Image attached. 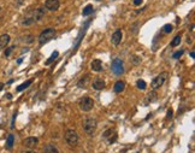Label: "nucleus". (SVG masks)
I'll use <instances>...</instances> for the list:
<instances>
[{
  "label": "nucleus",
  "mask_w": 195,
  "mask_h": 153,
  "mask_svg": "<svg viewBox=\"0 0 195 153\" xmlns=\"http://www.w3.org/2000/svg\"><path fill=\"white\" fill-rule=\"evenodd\" d=\"M134 4H135L136 6H139V5L142 4V0H134Z\"/></svg>",
  "instance_id": "c756f323"
},
{
  "label": "nucleus",
  "mask_w": 195,
  "mask_h": 153,
  "mask_svg": "<svg viewBox=\"0 0 195 153\" xmlns=\"http://www.w3.org/2000/svg\"><path fill=\"white\" fill-rule=\"evenodd\" d=\"M33 83V80H28L27 82H24V83H22V84H19L18 87H17V91L18 92H22V91H24L25 88H28L30 84Z\"/></svg>",
  "instance_id": "a211bd4d"
},
{
  "label": "nucleus",
  "mask_w": 195,
  "mask_h": 153,
  "mask_svg": "<svg viewBox=\"0 0 195 153\" xmlns=\"http://www.w3.org/2000/svg\"><path fill=\"white\" fill-rule=\"evenodd\" d=\"M14 48L15 47H9V48H6V51H5V57H9L10 54H11V52H12V51H14Z\"/></svg>",
  "instance_id": "cd10ccee"
},
{
  "label": "nucleus",
  "mask_w": 195,
  "mask_h": 153,
  "mask_svg": "<svg viewBox=\"0 0 195 153\" xmlns=\"http://www.w3.org/2000/svg\"><path fill=\"white\" fill-rule=\"evenodd\" d=\"M6 97H7V99H11V98H12V95H11V94H7Z\"/></svg>",
  "instance_id": "f704fd0d"
},
{
  "label": "nucleus",
  "mask_w": 195,
  "mask_h": 153,
  "mask_svg": "<svg viewBox=\"0 0 195 153\" xmlns=\"http://www.w3.org/2000/svg\"><path fill=\"white\" fill-rule=\"evenodd\" d=\"M161 30H163L164 34H170L172 31V25L171 24H165Z\"/></svg>",
  "instance_id": "412c9836"
},
{
  "label": "nucleus",
  "mask_w": 195,
  "mask_h": 153,
  "mask_svg": "<svg viewBox=\"0 0 195 153\" xmlns=\"http://www.w3.org/2000/svg\"><path fill=\"white\" fill-rule=\"evenodd\" d=\"M10 42V35L7 34H3L0 35V49H4Z\"/></svg>",
  "instance_id": "4468645a"
},
{
  "label": "nucleus",
  "mask_w": 195,
  "mask_h": 153,
  "mask_svg": "<svg viewBox=\"0 0 195 153\" xmlns=\"http://www.w3.org/2000/svg\"><path fill=\"white\" fill-rule=\"evenodd\" d=\"M182 54H183V49H181V51H178V52H176V53H174V56H172V58L174 59H177V58H179Z\"/></svg>",
  "instance_id": "bb28decb"
},
{
  "label": "nucleus",
  "mask_w": 195,
  "mask_h": 153,
  "mask_svg": "<svg viewBox=\"0 0 195 153\" xmlns=\"http://www.w3.org/2000/svg\"><path fill=\"white\" fill-rule=\"evenodd\" d=\"M39 144V140L36 137H27L24 140V146L25 147H28V148H34L36 147V145Z\"/></svg>",
  "instance_id": "f8f14e48"
},
{
  "label": "nucleus",
  "mask_w": 195,
  "mask_h": 153,
  "mask_svg": "<svg viewBox=\"0 0 195 153\" xmlns=\"http://www.w3.org/2000/svg\"><path fill=\"white\" fill-rule=\"evenodd\" d=\"M90 14H93V5H87L82 11V15L83 16H89Z\"/></svg>",
  "instance_id": "6ab92c4d"
},
{
  "label": "nucleus",
  "mask_w": 195,
  "mask_h": 153,
  "mask_svg": "<svg viewBox=\"0 0 195 153\" xmlns=\"http://www.w3.org/2000/svg\"><path fill=\"white\" fill-rule=\"evenodd\" d=\"M90 68H92V70L95 71V72L101 71L102 70V63H101V60L100 59H94L92 61V64H90Z\"/></svg>",
  "instance_id": "ddd939ff"
},
{
  "label": "nucleus",
  "mask_w": 195,
  "mask_h": 153,
  "mask_svg": "<svg viewBox=\"0 0 195 153\" xmlns=\"http://www.w3.org/2000/svg\"><path fill=\"white\" fill-rule=\"evenodd\" d=\"M3 88H4V83H1V82H0V91H1Z\"/></svg>",
  "instance_id": "2f4dec72"
},
{
  "label": "nucleus",
  "mask_w": 195,
  "mask_h": 153,
  "mask_svg": "<svg viewBox=\"0 0 195 153\" xmlns=\"http://www.w3.org/2000/svg\"><path fill=\"white\" fill-rule=\"evenodd\" d=\"M190 57L194 58V57H195V53H194V52H190Z\"/></svg>",
  "instance_id": "473e14b6"
},
{
  "label": "nucleus",
  "mask_w": 195,
  "mask_h": 153,
  "mask_svg": "<svg viewBox=\"0 0 195 153\" xmlns=\"http://www.w3.org/2000/svg\"><path fill=\"white\" fill-rule=\"evenodd\" d=\"M92 86H93V88H94V89H96V91H102V89L105 88L106 83H105V81H104L102 79H100V77H96V79L93 81Z\"/></svg>",
  "instance_id": "9b49d317"
},
{
  "label": "nucleus",
  "mask_w": 195,
  "mask_h": 153,
  "mask_svg": "<svg viewBox=\"0 0 195 153\" xmlns=\"http://www.w3.org/2000/svg\"><path fill=\"white\" fill-rule=\"evenodd\" d=\"M0 12H1V9H0Z\"/></svg>",
  "instance_id": "e433bc0d"
},
{
  "label": "nucleus",
  "mask_w": 195,
  "mask_h": 153,
  "mask_svg": "<svg viewBox=\"0 0 195 153\" xmlns=\"http://www.w3.org/2000/svg\"><path fill=\"white\" fill-rule=\"evenodd\" d=\"M134 63H135V64H139V63L141 61V59L139 58V57H134V60H133Z\"/></svg>",
  "instance_id": "c85d7f7f"
},
{
  "label": "nucleus",
  "mask_w": 195,
  "mask_h": 153,
  "mask_svg": "<svg viewBox=\"0 0 195 153\" xmlns=\"http://www.w3.org/2000/svg\"><path fill=\"white\" fill-rule=\"evenodd\" d=\"M136 86H137L139 89H141V91H145L146 87H147V84H146V82H145L144 80H139V81L136 82Z\"/></svg>",
  "instance_id": "aec40b11"
},
{
  "label": "nucleus",
  "mask_w": 195,
  "mask_h": 153,
  "mask_svg": "<svg viewBox=\"0 0 195 153\" xmlns=\"http://www.w3.org/2000/svg\"><path fill=\"white\" fill-rule=\"evenodd\" d=\"M112 71L117 76H119V75H122L124 72V65H123L122 59H118V58L113 59V61H112Z\"/></svg>",
  "instance_id": "423d86ee"
},
{
  "label": "nucleus",
  "mask_w": 195,
  "mask_h": 153,
  "mask_svg": "<svg viewBox=\"0 0 195 153\" xmlns=\"http://www.w3.org/2000/svg\"><path fill=\"white\" fill-rule=\"evenodd\" d=\"M82 127H83V130H84L88 135H92V134L96 130L98 122H96V119H94V118H87V119L83 121Z\"/></svg>",
  "instance_id": "f257e3e1"
},
{
  "label": "nucleus",
  "mask_w": 195,
  "mask_h": 153,
  "mask_svg": "<svg viewBox=\"0 0 195 153\" xmlns=\"http://www.w3.org/2000/svg\"><path fill=\"white\" fill-rule=\"evenodd\" d=\"M25 153H36V152H33V151H28V152H25Z\"/></svg>",
  "instance_id": "c9c22d12"
},
{
  "label": "nucleus",
  "mask_w": 195,
  "mask_h": 153,
  "mask_svg": "<svg viewBox=\"0 0 195 153\" xmlns=\"http://www.w3.org/2000/svg\"><path fill=\"white\" fill-rule=\"evenodd\" d=\"M58 54H59V53H58V52H57V51H56V52H53V53H52V56H51V57H49V59H48V60H47V61H46V65H48V64H51V63H52V61H53V60H54V59H56V58H57V57H58Z\"/></svg>",
  "instance_id": "b1692460"
},
{
  "label": "nucleus",
  "mask_w": 195,
  "mask_h": 153,
  "mask_svg": "<svg viewBox=\"0 0 195 153\" xmlns=\"http://www.w3.org/2000/svg\"><path fill=\"white\" fill-rule=\"evenodd\" d=\"M171 116H172V110H169V111H167V117L171 118Z\"/></svg>",
  "instance_id": "7c9ffc66"
},
{
  "label": "nucleus",
  "mask_w": 195,
  "mask_h": 153,
  "mask_svg": "<svg viewBox=\"0 0 195 153\" xmlns=\"http://www.w3.org/2000/svg\"><path fill=\"white\" fill-rule=\"evenodd\" d=\"M44 153H59V151L54 145H46L44 147Z\"/></svg>",
  "instance_id": "dca6fc26"
},
{
  "label": "nucleus",
  "mask_w": 195,
  "mask_h": 153,
  "mask_svg": "<svg viewBox=\"0 0 195 153\" xmlns=\"http://www.w3.org/2000/svg\"><path fill=\"white\" fill-rule=\"evenodd\" d=\"M80 109L84 112H88L90 111L93 107H94V101L92 98H89V97H83L81 100H80Z\"/></svg>",
  "instance_id": "7ed1b4c3"
},
{
  "label": "nucleus",
  "mask_w": 195,
  "mask_h": 153,
  "mask_svg": "<svg viewBox=\"0 0 195 153\" xmlns=\"http://www.w3.org/2000/svg\"><path fill=\"white\" fill-rule=\"evenodd\" d=\"M14 142H15V136L12 135V134H10V135L7 136V140H6V148H7V149H11L12 146H14Z\"/></svg>",
  "instance_id": "f3484780"
},
{
  "label": "nucleus",
  "mask_w": 195,
  "mask_h": 153,
  "mask_svg": "<svg viewBox=\"0 0 195 153\" xmlns=\"http://www.w3.org/2000/svg\"><path fill=\"white\" fill-rule=\"evenodd\" d=\"M65 140H66V142L70 146H75L79 142V134H77L76 130H74V129H69L65 133Z\"/></svg>",
  "instance_id": "20e7f679"
},
{
  "label": "nucleus",
  "mask_w": 195,
  "mask_h": 153,
  "mask_svg": "<svg viewBox=\"0 0 195 153\" xmlns=\"http://www.w3.org/2000/svg\"><path fill=\"white\" fill-rule=\"evenodd\" d=\"M179 44H181V36L177 35V36L174 37V40L171 41V46H172V47H176V46H178Z\"/></svg>",
  "instance_id": "4be33fe9"
},
{
  "label": "nucleus",
  "mask_w": 195,
  "mask_h": 153,
  "mask_svg": "<svg viewBox=\"0 0 195 153\" xmlns=\"http://www.w3.org/2000/svg\"><path fill=\"white\" fill-rule=\"evenodd\" d=\"M122 37H123V34H122V30H116L113 34H112V37H111V41L114 46H118L122 41Z\"/></svg>",
  "instance_id": "1a4fd4ad"
},
{
  "label": "nucleus",
  "mask_w": 195,
  "mask_h": 153,
  "mask_svg": "<svg viewBox=\"0 0 195 153\" xmlns=\"http://www.w3.org/2000/svg\"><path fill=\"white\" fill-rule=\"evenodd\" d=\"M60 6L59 0H46L45 3V7L49 11H57Z\"/></svg>",
  "instance_id": "6e6552de"
},
{
  "label": "nucleus",
  "mask_w": 195,
  "mask_h": 153,
  "mask_svg": "<svg viewBox=\"0 0 195 153\" xmlns=\"http://www.w3.org/2000/svg\"><path fill=\"white\" fill-rule=\"evenodd\" d=\"M17 63H18V64H21V63H22V58H19V59L17 60Z\"/></svg>",
  "instance_id": "72a5a7b5"
},
{
  "label": "nucleus",
  "mask_w": 195,
  "mask_h": 153,
  "mask_svg": "<svg viewBox=\"0 0 195 153\" xmlns=\"http://www.w3.org/2000/svg\"><path fill=\"white\" fill-rule=\"evenodd\" d=\"M87 81H88V79H87V77H84V80L82 79V80L79 82V86H80V87H83V88H86V86H87Z\"/></svg>",
  "instance_id": "a878e982"
},
{
  "label": "nucleus",
  "mask_w": 195,
  "mask_h": 153,
  "mask_svg": "<svg viewBox=\"0 0 195 153\" xmlns=\"http://www.w3.org/2000/svg\"><path fill=\"white\" fill-rule=\"evenodd\" d=\"M24 42H27V44H31L33 41H34V36L33 35H27L24 37V40H23Z\"/></svg>",
  "instance_id": "393cba45"
},
{
  "label": "nucleus",
  "mask_w": 195,
  "mask_h": 153,
  "mask_svg": "<svg viewBox=\"0 0 195 153\" xmlns=\"http://www.w3.org/2000/svg\"><path fill=\"white\" fill-rule=\"evenodd\" d=\"M102 137L105 139L109 144H113V142H116V140H117V133L113 129H109V130H106L105 133H104Z\"/></svg>",
  "instance_id": "0eeeda50"
},
{
  "label": "nucleus",
  "mask_w": 195,
  "mask_h": 153,
  "mask_svg": "<svg viewBox=\"0 0 195 153\" xmlns=\"http://www.w3.org/2000/svg\"><path fill=\"white\" fill-rule=\"evenodd\" d=\"M33 12V18H34V22H37V21H41L45 16V10L39 7V9H35Z\"/></svg>",
  "instance_id": "9d476101"
},
{
  "label": "nucleus",
  "mask_w": 195,
  "mask_h": 153,
  "mask_svg": "<svg viewBox=\"0 0 195 153\" xmlns=\"http://www.w3.org/2000/svg\"><path fill=\"white\" fill-rule=\"evenodd\" d=\"M56 36V30L52 29V28H48V29H45L40 36H39V42H40V45H44L48 41H51L53 37Z\"/></svg>",
  "instance_id": "f03ea898"
},
{
  "label": "nucleus",
  "mask_w": 195,
  "mask_h": 153,
  "mask_svg": "<svg viewBox=\"0 0 195 153\" xmlns=\"http://www.w3.org/2000/svg\"><path fill=\"white\" fill-rule=\"evenodd\" d=\"M157 97H158V95H157V93H155L154 91L151 92V93L148 94V101H151V103H154V101L157 100Z\"/></svg>",
  "instance_id": "5701e85b"
},
{
  "label": "nucleus",
  "mask_w": 195,
  "mask_h": 153,
  "mask_svg": "<svg viewBox=\"0 0 195 153\" xmlns=\"http://www.w3.org/2000/svg\"><path fill=\"white\" fill-rule=\"evenodd\" d=\"M124 88H125V83L123 81H118V82H116L113 89H114V92L116 93H122L124 91Z\"/></svg>",
  "instance_id": "2eb2a0df"
},
{
  "label": "nucleus",
  "mask_w": 195,
  "mask_h": 153,
  "mask_svg": "<svg viewBox=\"0 0 195 153\" xmlns=\"http://www.w3.org/2000/svg\"><path fill=\"white\" fill-rule=\"evenodd\" d=\"M166 79H167V72H161L160 75H158L151 83V87L153 88V91H157L158 88H160L164 84Z\"/></svg>",
  "instance_id": "39448f33"
}]
</instances>
